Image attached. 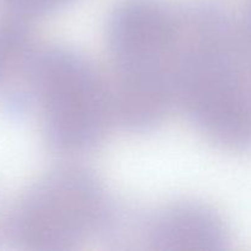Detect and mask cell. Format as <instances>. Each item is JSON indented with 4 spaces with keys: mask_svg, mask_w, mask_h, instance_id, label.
Returning <instances> with one entry per match:
<instances>
[{
    "mask_svg": "<svg viewBox=\"0 0 251 251\" xmlns=\"http://www.w3.org/2000/svg\"><path fill=\"white\" fill-rule=\"evenodd\" d=\"M183 6L168 0H120L107 22L115 123L154 129L179 105Z\"/></svg>",
    "mask_w": 251,
    "mask_h": 251,
    "instance_id": "cell-2",
    "label": "cell"
},
{
    "mask_svg": "<svg viewBox=\"0 0 251 251\" xmlns=\"http://www.w3.org/2000/svg\"><path fill=\"white\" fill-rule=\"evenodd\" d=\"M179 105L210 141L251 150V27L210 2L183 6Z\"/></svg>",
    "mask_w": 251,
    "mask_h": 251,
    "instance_id": "cell-1",
    "label": "cell"
},
{
    "mask_svg": "<svg viewBox=\"0 0 251 251\" xmlns=\"http://www.w3.org/2000/svg\"><path fill=\"white\" fill-rule=\"evenodd\" d=\"M146 239L154 250H222L229 243V232L210 206L176 202L150 221Z\"/></svg>",
    "mask_w": 251,
    "mask_h": 251,
    "instance_id": "cell-5",
    "label": "cell"
},
{
    "mask_svg": "<svg viewBox=\"0 0 251 251\" xmlns=\"http://www.w3.org/2000/svg\"><path fill=\"white\" fill-rule=\"evenodd\" d=\"M34 47L26 21L7 16L0 20V91L14 78Z\"/></svg>",
    "mask_w": 251,
    "mask_h": 251,
    "instance_id": "cell-6",
    "label": "cell"
},
{
    "mask_svg": "<svg viewBox=\"0 0 251 251\" xmlns=\"http://www.w3.org/2000/svg\"><path fill=\"white\" fill-rule=\"evenodd\" d=\"M6 226H7V218L2 220L1 216H0V232L6 233Z\"/></svg>",
    "mask_w": 251,
    "mask_h": 251,
    "instance_id": "cell-8",
    "label": "cell"
},
{
    "mask_svg": "<svg viewBox=\"0 0 251 251\" xmlns=\"http://www.w3.org/2000/svg\"><path fill=\"white\" fill-rule=\"evenodd\" d=\"M75 0H0L4 16L29 21L68 6Z\"/></svg>",
    "mask_w": 251,
    "mask_h": 251,
    "instance_id": "cell-7",
    "label": "cell"
},
{
    "mask_svg": "<svg viewBox=\"0 0 251 251\" xmlns=\"http://www.w3.org/2000/svg\"><path fill=\"white\" fill-rule=\"evenodd\" d=\"M102 184L87 169L61 167L39 179L7 217L6 233L20 248L77 249L107 217Z\"/></svg>",
    "mask_w": 251,
    "mask_h": 251,
    "instance_id": "cell-4",
    "label": "cell"
},
{
    "mask_svg": "<svg viewBox=\"0 0 251 251\" xmlns=\"http://www.w3.org/2000/svg\"><path fill=\"white\" fill-rule=\"evenodd\" d=\"M4 95L14 114L34 108L48 145L63 153L92 149L115 122L109 81L69 47H34Z\"/></svg>",
    "mask_w": 251,
    "mask_h": 251,
    "instance_id": "cell-3",
    "label": "cell"
}]
</instances>
